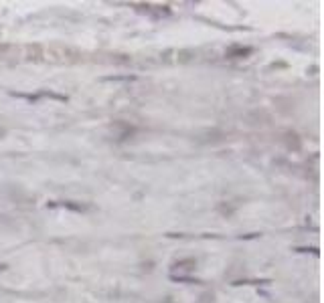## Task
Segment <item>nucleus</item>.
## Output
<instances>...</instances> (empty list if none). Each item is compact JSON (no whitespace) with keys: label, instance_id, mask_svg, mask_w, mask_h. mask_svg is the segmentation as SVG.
Segmentation results:
<instances>
[{"label":"nucleus","instance_id":"f257e3e1","mask_svg":"<svg viewBox=\"0 0 324 303\" xmlns=\"http://www.w3.org/2000/svg\"><path fill=\"white\" fill-rule=\"evenodd\" d=\"M172 267H174V271H172V273L179 271V275H170V279H172V281L197 283V281H193V279L189 277V273H193V271H195V267H197V261H195V259H185V261H179V263H174Z\"/></svg>","mask_w":324,"mask_h":303},{"label":"nucleus","instance_id":"f03ea898","mask_svg":"<svg viewBox=\"0 0 324 303\" xmlns=\"http://www.w3.org/2000/svg\"><path fill=\"white\" fill-rule=\"evenodd\" d=\"M251 53H253L251 47H241V45H233V47L227 49V57H229V59H245V57H249Z\"/></svg>","mask_w":324,"mask_h":303},{"label":"nucleus","instance_id":"7ed1b4c3","mask_svg":"<svg viewBox=\"0 0 324 303\" xmlns=\"http://www.w3.org/2000/svg\"><path fill=\"white\" fill-rule=\"evenodd\" d=\"M61 206L71 208V210H77V212H81V210H85V208H87V206H83V204H73V202H61Z\"/></svg>","mask_w":324,"mask_h":303}]
</instances>
